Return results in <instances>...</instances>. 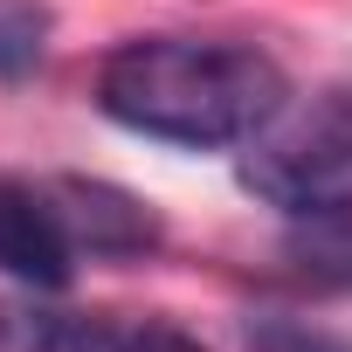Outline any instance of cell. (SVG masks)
Wrapping results in <instances>:
<instances>
[{
  "label": "cell",
  "instance_id": "obj_1",
  "mask_svg": "<svg viewBox=\"0 0 352 352\" xmlns=\"http://www.w3.org/2000/svg\"><path fill=\"white\" fill-rule=\"evenodd\" d=\"M97 111L138 138H166L187 152H221L263 138L290 111V83L276 56L242 42H187V35H145L104 56Z\"/></svg>",
  "mask_w": 352,
  "mask_h": 352
},
{
  "label": "cell",
  "instance_id": "obj_2",
  "mask_svg": "<svg viewBox=\"0 0 352 352\" xmlns=\"http://www.w3.org/2000/svg\"><path fill=\"white\" fill-rule=\"evenodd\" d=\"M242 187L290 221H352V90H331L304 118H276L249 138Z\"/></svg>",
  "mask_w": 352,
  "mask_h": 352
},
{
  "label": "cell",
  "instance_id": "obj_3",
  "mask_svg": "<svg viewBox=\"0 0 352 352\" xmlns=\"http://www.w3.org/2000/svg\"><path fill=\"white\" fill-rule=\"evenodd\" d=\"M0 338L14 352H208L194 331L124 311H0Z\"/></svg>",
  "mask_w": 352,
  "mask_h": 352
},
{
  "label": "cell",
  "instance_id": "obj_4",
  "mask_svg": "<svg viewBox=\"0 0 352 352\" xmlns=\"http://www.w3.org/2000/svg\"><path fill=\"white\" fill-rule=\"evenodd\" d=\"M0 270L28 290H69L76 276V242L49 187H28L0 173Z\"/></svg>",
  "mask_w": 352,
  "mask_h": 352
},
{
  "label": "cell",
  "instance_id": "obj_5",
  "mask_svg": "<svg viewBox=\"0 0 352 352\" xmlns=\"http://www.w3.org/2000/svg\"><path fill=\"white\" fill-rule=\"evenodd\" d=\"M49 194H56V208H63V221H69L76 256L124 263V256L159 249V214H152L138 194H124V187H111V180H83V173L49 180Z\"/></svg>",
  "mask_w": 352,
  "mask_h": 352
},
{
  "label": "cell",
  "instance_id": "obj_6",
  "mask_svg": "<svg viewBox=\"0 0 352 352\" xmlns=\"http://www.w3.org/2000/svg\"><path fill=\"white\" fill-rule=\"evenodd\" d=\"M49 8L42 0H0V83H21L49 56Z\"/></svg>",
  "mask_w": 352,
  "mask_h": 352
},
{
  "label": "cell",
  "instance_id": "obj_7",
  "mask_svg": "<svg viewBox=\"0 0 352 352\" xmlns=\"http://www.w3.org/2000/svg\"><path fill=\"white\" fill-rule=\"evenodd\" d=\"M249 352H352V338L311 324V318H283V311H263L249 318Z\"/></svg>",
  "mask_w": 352,
  "mask_h": 352
}]
</instances>
